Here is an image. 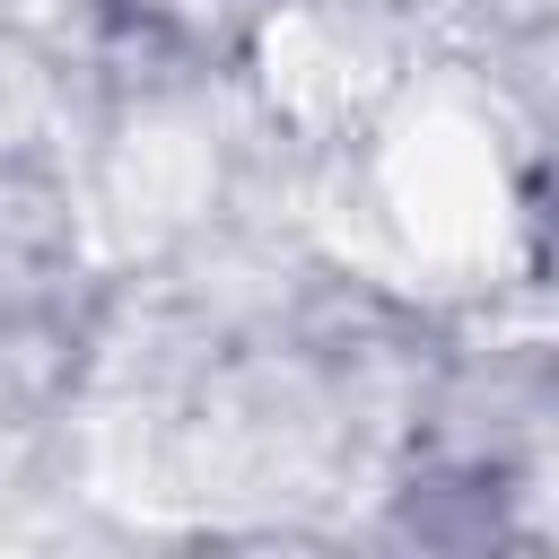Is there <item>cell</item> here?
I'll return each mask as SVG.
<instances>
[{"label": "cell", "mask_w": 559, "mask_h": 559, "mask_svg": "<svg viewBox=\"0 0 559 559\" xmlns=\"http://www.w3.org/2000/svg\"><path fill=\"white\" fill-rule=\"evenodd\" d=\"M384 218L437 262L498 245V218H507L498 148H480V131L437 122V114L419 131H393V148H384Z\"/></svg>", "instance_id": "1"}]
</instances>
